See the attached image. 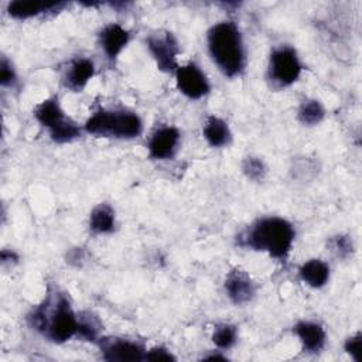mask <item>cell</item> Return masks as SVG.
Here are the masks:
<instances>
[{
  "label": "cell",
  "instance_id": "13",
  "mask_svg": "<svg viewBox=\"0 0 362 362\" xmlns=\"http://www.w3.org/2000/svg\"><path fill=\"white\" fill-rule=\"evenodd\" d=\"M66 6L64 1L16 0L7 4V14L16 20H27L47 13H57Z\"/></svg>",
  "mask_w": 362,
  "mask_h": 362
},
{
  "label": "cell",
  "instance_id": "3",
  "mask_svg": "<svg viewBox=\"0 0 362 362\" xmlns=\"http://www.w3.org/2000/svg\"><path fill=\"white\" fill-rule=\"evenodd\" d=\"M206 48L212 62L226 78L240 76L246 68V48L238 24L223 20L206 33Z\"/></svg>",
  "mask_w": 362,
  "mask_h": 362
},
{
  "label": "cell",
  "instance_id": "9",
  "mask_svg": "<svg viewBox=\"0 0 362 362\" xmlns=\"http://www.w3.org/2000/svg\"><path fill=\"white\" fill-rule=\"evenodd\" d=\"M181 133L175 126L164 124L157 127L147 141L148 157L153 160L164 161L173 158L180 147Z\"/></svg>",
  "mask_w": 362,
  "mask_h": 362
},
{
  "label": "cell",
  "instance_id": "29",
  "mask_svg": "<svg viewBox=\"0 0 362 362\" xmlns=\"http://www.w3.org/2000/svg\"><path fill=\"white\" fill-rule=\"evenodd\" d=\"M17 260H18V256L16 255V252L7 250V249L1 250V262L3 263H16Z\"/></svg>",
  "mask_w": 362,
  "mask_h": 362
},
{
  "label": "cell",
  "instance_id": "26",
  "mask_svg": "<svg viewBox=\"0 0 362 362\" xmlns=\"http://www.w3.org/2000/svg\"><path fill=\"white\" fill-rule=\"evenodd\" d=\"M344 351H345L355 362H361V361H362V334H361L359 331L345 339V342H344Z\"/></svg>",
  "mask_w": 362,
  "mask_h": 362
},
{
  "label": "cell",
  "instance_id": "23",
  "mask_svg": "<svg viewBox=\"0 0 362 362\" xmlns=\"http://www.w3.org/2000/svg\"><path fill=\"white\" fill-rule=\"evenodd\" d=\"M242 173L253 182H262L267 174L266 163L256 156H247L242 161Z\"/></svg>",
  "mask_w": 362,
  "mask_h": 362
},
{
  "label": "cell",
  "instance_id": "6",
  "mask_svg": "<svg viewBox=\"0 0 362 362\" xmlns=\"http://www.w3.org/2000/svg\"><path fill=\"white\" fill-rule=\"evenodd\" d=\"M146 44L157 68L163 72L174 74L178 68L177 59L181 51L175 35L171 31H160L150 34L146 38Z\"/></svg>",
  "mask_w": 362,
  "mask_h": 362
},
{
  "label": "cell",
  "instance_id": "10",
  "mask_svg": "<svg viewBox=\"0 0 362 362\" xmlns=\"http://www.w3.org/2000/svg\"><path fill=\"white\" fill-rule=\"evenodd\" d=\"M225 293L235 305H245L250 303L256 296V284L250 276L240 270L233 269L225 277Z\"/></svg>",
  "mask_w": 362,
  "mask_h": 362
},
{
  "label": "cell",
  "instance_id": "2",
  "mask_svg": "<svg viewBox=\"0 0 362 362\" xmlns=\"http://www.w3.org/2000/svg\"><path fill=\"white\" fill-rule=\"evenodd\" d=\"M33 329L54 344H64L78 335V313L65 293L48 291L41 304L28 314Z\"/></svg>",
  "mask_w": 362,
  "mask_h": 362
},
{
  "label": "cell",
  "instance_id": "24",
  "mask_svg": "<svg viewBox=\"0 0 362 362\" xmlns=\"http://www.w3.org/2000/svg\"><path fill=\"white\" fill-rule=\"evenodd\" d=\"M328 247L339 259L349 257L354 253V250H355L352 238L348 236V235H342V233L332 236L328 240Z\"/></svg>",
  "mask_w": 362,
  "mask_h": 362
},
{
  "label": "cell",
  "instance_id": "12",
  "mask_svg": "<svg viewBox=\"0 0 362 362\" xmlns=\"http://www.w3.org/2000/svg\"><path fill=\"white\" fill-rule=\"evenodd\" d=\"M293 332L298 338L303 351L307 354H318L325 346L327 331L320 322L308 320L298 321L293 327Z\"/></svg>",
  "mask_w": 362,
  "mask_h": 362
},
{
  "label": "cell",
  "instance_id": "14",
  "mask_svg": "<svg viewBox=\"0 0 362 362\" xmlns=\"http://www.w3.org/2000/svg\"><path fill=\"white\" fill-rule=\"evenodd\" d=\"M95 75V64L86 57H76L69 61L64 74V85L74 90L81 92Z\"/></svg>",
  "mask_w": 362,
  "mask_h": 362
},
{
  "label": "cell",
  "instance_id": "20",
  "mask_svg": "<svg viewBox=\"0 0 362 362\" xmlns=\"http://www.w3.org/2000/svg\"><path fill=\"white\" fill-rule=\"evenodd\" d=\"M102 322L99 318L92 314L90 311H82L78 313V335L79 338L98 344V341L102 338Z\"/></svg>",
  "mask_w": 362,
  "mask_h": 362
},
{
  "label": "cell",
  "instance_id": "28",
  "mask_svg": "<svg viewBox=\"0 0 362 362\" xmlns=\"http://www.w3.org/2000/svg\"><path fill=\"white\" fill-rule=\"evenodd\" d=\"M177 358L173 355L171 351H168L165 346H154L146 351V356L144 361H150V362H170V361H175Z\"/></svg>",
  "mask_w": 362,
  "mask_h": 362
},
{
  "label": "cell",
  "instance_id": "1",
  "mask_svg": "<svg viewBox=\"0 0 362 362\" xmlns=\"http://www.w3.org/2000/svg\"><path fill=\"white\" fill-rule=\"evenodd\" d=\"M296 239V229L281 216H262L236 235V245L245 249L264 252L270 257L286 262Z\"/></svg>",
  "mask_w": 362,
  "mask_h": 362
},
{
  "label": "cell",
  "instance_id": "15",
  "mask_svg": "<svg viewBox=\"0 0 362 362\" xmlns=\"http://www.w3.org/2000/svg\"><path fill=\"white\" fill-rule=\"evenodd\" d=\"M34 117L48 132H51L68 119L57 96H51L41 100L34 107Z\"/></svg>",
  "mask_w": 362,
  "mask_h": 362
},
{
  "label": "cell",
  "instance_id": "7",
  "mask_svg": "<svg viewBox=\"0 0 362 362\" xmlns=\"http://www.w3.org/2000/svg\"><path fill=\"white\" fill-rule=\"evenodd\" d=\"M174 76L177 89L188 99L199 100L211 92V83L208 76L195 62L178 65Z\"/></svg>",
  "mask_w": 362,
  "mask_h": 362
},
{
  "label": "cell",
  "instance_id": "25",
  "mask_svg": "<svg viewBox=\"0 0 362 362\" xmlns=\"http://www.w3.org/2000/svg\"><path fill=\"white\" fill-rule=\"evenodd\" d=\"M293 177L301 180V181H310L313 180L318 173V165L314 160L308 157H303L301 160H297L291 168Z\"/></svg>",
  "mask_w": 362,
  "mask_h": 362
},
{
  "label": "cell",
  "instance_id": "27",
  "mask_svg": "<svg viewBox=\"0 0 362 362\" xmlns=\"http://www.w3.org/2000/svg\"><path fill=\"white\" fill-rule=\"evenodd\" d=\"M0 83L3 86H14L17 83V72L6 57H3L0 62Z\"/></svg>",
  "mask_w": 362,
  "mask_h": 362
},
{
  "label": "cell",
  "instance_id": "4",
  "mask_svg": "<svg viewBox=\"0 0 362 362\" xmlns=\"http://www.w3.org/2000/svg\"><path fill=\"white\" fill-rule=\"evenodd\" d=\"M83 130L96 137L132 140L143 133V120L133 110L99 109L86 119Z\"/></svg>",
  "mask_w": 362,
  "mask_h": 362
},
{
  "label": "cell",
  "instance_id": "19",
  "mask_svg": "<svg viewBox=\"0 0 362 362\" xmlns=\"http://www.w3.org/2000/svg\"><path fill=\"white\" fill-rule=\"evenodd\" d=\"M325 117V107L318 99H304L297 109V119L304 126H317Z\"/></svg>",
  "mask_w": 362,
  "mask_h": 362
},
{
  "label": "cell",
  "instance_id": "30",
  "mask_svg": "<svg viewBox=\"0 0 362 362\" xmlns=\"http://www.w3.org/2000/svg\"><path fill=\"white\" fill-rule=\"evenodd\" d=\"M204 359H206V361H218V359L225 361V359H226V356H223V355H221V354H212V355L205 356Z\"/></svg>",
  "mask_w": 362,
  "mask_h": 362
},
{
  "label": "cell",
  "instance_id": "8",
  "mask_svg": "<svg viewBox=\"0 0 362 362\" xmlns=\"http://www.w3.org/2000/svg\"><path fill=\"white\" fill-rule=\"evenodd\" d=\"M102 358L107 362H139L144 361L146 348L137 341L127 338H105L102 337L98 341Z\"/></svg>",
  "mask_w": 362,
  "mask_h": 362
},
{
  "label": "cell",
  "instance_id": "17",
  "mask_svg": "<svg viewBox=\"0 0 362 362\" xmlns=\"http://www.w3.org/2000/svg\"><path fill=\"white\" fill-rule=\"evenodd\" d=\"M329 266L321 259H308L298 267V276L307 286L313 288L324 287L329 280Z\"/></svg>",
  "mask_w": 362,
  "mask_h": 362
},
{
  "label": "cell",
  "instance_id": "22",
  "mask_svg": "<svg viewBox=\"0 0 362 362\" xmlns=\"http://www.w3.org/2000/svg\"><path fill=\"white\" fill-rule=\"evenodd\" d=\"M212 342L219 351H226L232 348L238 341V328L228 322H221L215 325L212 331Z\"/></svg>",
  "mask_w": 362,
  "mask_h": 362
},
{
  "label": "cell",
  "instance_id": "21",
  "mask_svg": "<svg viewBox=\"0 0 362 362\" xmlns=\"http://www.w3.org/2000/svg\"><path fill=\"white\" fill-rule=\"evenodd\" d=\"M82 130H83V127H81L76 122H74L71 117H68L64 123H61L59 126H57L55 129L48 132V134L54 143L65 144V143H71V141L79 139L82 134Z\"/></svg>",
  "mask_w": 362,
  "mask_h": 362
},
{
  "label": "cell",
  "instance_id": "18",
  "mask_svg": "<svg viewBox=\"0 0 362 362\" xmlns=\"http://www.w3.org/2000/svg\"><path fill=\"white\" fill-rule=\"evenodd\" d=\"M116 229V214L115 209L106 204L100 202L89 214V230L93 235H109Z\"/></svg>",
  "mask_w": 362,
  "mask_h": 362
},
{
  "label": "cell",
  "instance_id": "11",
  "mask_svg": "<svg viewBox=\"0 0 362 362\" xmlns=\"http://www.w3.org/2000/svg\"><path fill=\"white\" fill-rule=\"evenodd\" d=\"M98 42L105 57L115 62L130 42V33L119 23H109L99 31Z\"/></svg>",
  "mask_w": 362,
  "mask_h": 362
},
{
  "label": "cell",
  "instance_id": "16",
  "mask_svg": "<svg viewBox=\"0 0 362 362\" xmlns=\"http://www.w3.org/2000/svg\"><path fill=\"white\" fill-rule=\"evenodd\" d=\"M202 134L206 143L215 148L226 147L232 141V132L228 122L215 115L206 117L202 127Z\"/></svg>",
  "mask_w": 362,
  "mask_h": 362
},
{
  "label": "cell",
  "instance_id": "5",
  "mask_svg": "<svg viewBox=\"0 0 362 362\" xmlns=\"http://www.w3.org/2000/svg\"><path fill=\"white\" fill-rule=\"evenodd\" d=\"M304 65L293 45L281 44L272 49L267 61V79L276 89H284L298 81Z\"/></svg>",
  "mask_w": 362,
  "mask_h": 362
}]
</instances>
